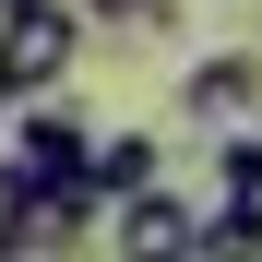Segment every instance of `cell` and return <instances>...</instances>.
Returning a JSON list of instances; mask_svg holds the SVG:
<instances>
[{"mask_svg":"<svg viewBox=\"0 0 262 262\" xmlns=\"http://www.w3.org/2000/svg\"><path fill=\"white\" fill-rule=\"evenodd\" d=\"M72 12H96V24H143V36H155V24H179V0H72Z\"/></svg>","mask_w":262,"mask_h":262,"instance_id":"7","label":"cell"},{"mask_svg":"<svg viewBox=\"0 0 262 262\" xmlns=\"http://www.w3.org/2000/svg\"><path fill=\"white\" fill-rule=\"evenodd\" d=\"M179 107H191L203 131L250 119V107H262V60H238V48H227V60H191V72H179Z\"/></svg>","mask_w":262,"mask_h":262,"instance_id":"5","label":"cell"},{"mask_svg":"<svg viewBox=\"0 0 262 262\" xmlns=\"http://www.w3.org/2000/svg\"><path fill=\"white\" fill-rule=\"evenodd\" d=\"M191 227L203 214L179 191H131V203H107V262H191Z\"/></svg>","mask_w":262,"mask_h":262,"instance_id":"3","label":"cell"},{"mask_svg":"<svg viewBox=\"0 0 262 262\" xmlns=\"http://www.w3.org/2000/svg\"><path fill=\"white\" fill-rule=\"evenodd\" d=\"M0 262H36V238H24V227H0Z\"/></svg>","mask_w":262,"mask_h":262,"instance_id":"8","label":"cell"},{"mask_svg":"<svg viewBox=\"0 0 262 262\" xmlns=\"http://www.w3.org/2000/svg\"><path fill=\"white\" fill-rule=\"evenodd\" d=\"M83 191H96V203L167 191V143H155V131H96V143H83Z\"/></svg>","mask_w":262,"mask_h":262,"instance_id":"4","label":"cell"},{"mask_svg":"<svg viewBox=\"0 0 262 262\" xmlns=\"http://www.w3.org/2000/svg\"><path fill=\"white\" fill-rule=\"evenodd\" d=\"M83 143H96V119L83 107H60V96H36V107H12V167L36 191H60V179H83Z\"/></svg>","mask_w":262,"mask_h":262,"instance_id":"2","label":"cell"},{"mask_svg":"<svg viewBox=\"0 0 262 262\" xmlns=\"http://www.w3.org/2000/svg\"><path fill=\"white\" fill-rule=\"evenodd\" d=\"M72 60H83V12H72V0H12V12H0V96H12V107L60 96Z\"/></svg>","mask_w":262,"mask_h":262,"instance_id":"1","label":"cell"},{"mask_svg":"<svg viewBox=\"0 0 262 262\" xmlns=\"http://www.w3.org/2000/svg\"><path fill=\"white\" fill-rule=\"evenodd\" d=\"M0 119H12V96H0Z\"/></svg>","mask_w":262,"mask_h":262,"instance_id":"9","label":"cell"},{"mask_svg":"<svg viewBox=\"0 0 262 262\" xmlns=\"http://www.w3.org/2000/svg\"><path fill=\"white\" fill-rule=\"evenodd\" d=\"M214 214L262 238V143H250V131H238V143H214Z\"/></svg>","mask_w":262,"mask_h":262,"instance_id":"6","label":"cell"}]
</instances>
